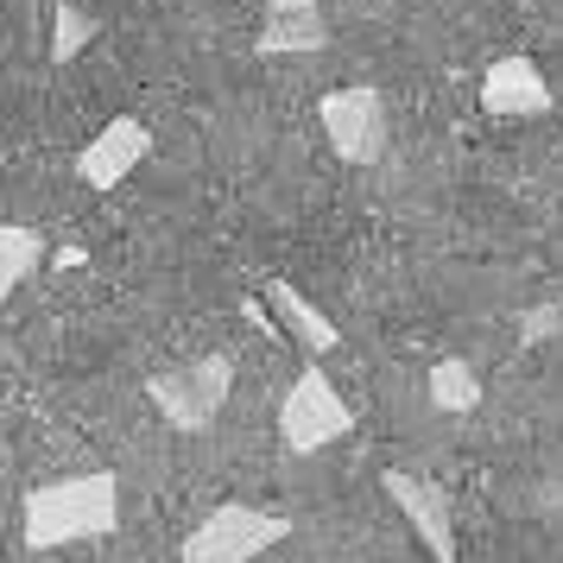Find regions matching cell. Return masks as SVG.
Returning a JSON list of instances; mask_svg holds the SVG:
<instances>
[{
    "label": "cell",
    "instance_id": "52a82bcc",
    "mask_svg": "<svg viewBox=\"0 0 563 563\" xmlns=\"http://www.w3.org/2000/svg\"><path fill=\"white\" fill-rule=\"evenodd\" d=\"M380 482H386V494H393V507L411 519V532L431 551V563H456V519H450L443 487L424 482V475H406V468H386Z\"/></svg>",
    "mask_w": 563,
    "mask_h": 563
},
{
    "label": "cell",
    "instance_id": "6da1fadb",
    "mask_svg": "<svg viewBox=\"0 0 563 563\" xmlns=\"http://www.w3.org/2000/svg\"><path fill=\"white\" fill-rule=\"evenodd\" d=\"M114 526H121V475L114 468L38 482L26 494V544L32 551H57V544H77V538H108Z\"/></svg>",
    "mask_w": 563,
    "mask_h": 563
},
{
    "label": "cell",
    "instance_id": "30bf717a",
    "mask_svg": "<svg viewBox=\"0 0 563 563\" xmlns=\"http://www.w3.org/2000/svg\"><path fill=\"white\" fill-rule=\"evenodd\" d=\"M330 26L317 7H266V32L254 38L260 57H285V52H323Z\"/></svg>",
    "mask_w": 563,
    "mask_h": 563
},
{
    "label": "cell",
    "instance_id": "4fadbf2b",
    "mask_svg": "<svg viewBox=\"0 0 563 563\" xmlns=\"http://www.w3.org/2000/svg\"><path fill=\"white\" fill-rule=\"evenodd\" d=\"M431 399L443 411H475L482 406V374H475V367H468V361H437L431 367Z\"/></svg>",
    "mask_w": 563,
    "mask_h": 563
},
{
    "label": "cell",
    "instance_id": "ba28073f",
    "mask_svg": "<svg viewBox=\"0 0 563 563\" xmlns=\"http://www.w3.org/2000/svg\"><path fill=\"white\" fill-rule=\"evenodd\" d=\"M558 96H551V82L538 70L532 57H494L482 77V114L494 121H538V114H551Z\"/></svg>",
    "mask_w": 563,
    "mask_h": 563
},
{
    "label": "cell",
    "instance_id": "3957f363",
    "mask_svg": "<svg viewBox=\"0 0 563 563\" xmlns=\"http://www.w3.org/2000/svg\"><path fill=\"white\" fill-rule=\"evenodd\" d=\"M146 393H153L158 418H165L172 431H209L216 411L229 406V393H234V367L222 355H203V361H190V367L153 374Z\"/></svg>",
    "mask_w": 563,
    "mask_h": 563
},
{
    "label": "cell",
    "instance_id": "8fae6325",
    "mask_svg": "<svg viewBox=\"0 0 563 563\" xmlns=\"http://www.w3.org/2000/svg\"><path fill=\"white\" fill-rule=\"evenodd\" d=\"M45 260V234L26 222H0V305L26 285V273Z\"/></svg>",
    "mask_w": 563,
    "mask_h": 563
},
{
    "label": "cell",
    "instance_id": "8992f818",
    "mask_svg": "<svg viewBox=\"0 0 563 563\" xmlns=\"http://www.w3.org/2000/svg\"><path fill=\"white\" fill-rule=\"evenodd\" d=\"M146 158H153V128L133 121V114H114V121L77 153V178L89 184V190H114V184H128Z\"/></svg>",
    "mask_w": 563,
    "mask_h": 563
},
{
    "label": "cell",
    "instance_id": "9c48e42d",
    "mask_svg": "<svg viewBox=\"0 0 563 563\" xmlns=\"http://www.w3.org/2000/svg\"><path fill=\"white\" fill-rule=\"evenodd\" d=\"M266 310L279 317V330L291 335L298 349H310V355H335V349H342V330H335L330 317L310 305V298H305L291 279H273V285H266Z\"/></svg>",
    "mask_w": 563,
    "mask_h": 563
},
{
    "label": "cell",
    "instance_id": "7a4b0ae2",
    "mask_svg": "<svg viewBox=\"0 0 563 563\" xmlns=\"http://www.w3.org/2000/svg\"><path fill=\"white\" fill-rule=\"evenodd\" d=\"M291 538V519L285 512H260V507H216L184 538V558L178 563H254L266 558L273 544Z\"/></svg>",
    "mask_w": 563,
    "mask_h": 563
},
{
    "label": "cell",
    "instance_id": "7c38bea8",
    "mask_svg": "<svg viewBox=\"0 0 563 563\" xmlns=\"http://www.w3.org/2000/svg\"><path fill=\"white\" fill-rule=\"evenodd\" d=\"M96 38H102V13H89V7H57L52 13V64H77Z\"/></svg>",
    "mask_w": 563,
    "mask_h": 563
},
{
    "label": "cell",
    "instance_id": "5bb4252c",
    "mask_svg": "<svg viewBox=\"0 0 563 563\" xmlns=\"http://www.w3.org/2000/svg\"><path fill=\"white\" fill-rule=\"evenodd\" d=\"M551 330H558V310H532V317H526V335H532V342L551 335Z\"/></svg>",
    "mask_w": 563,
    "mask_h": 563
},
{
    "label": "cell",
    "instance_id": "5b68a950",
    "mask_svg": "<svg viewBox=\"0 0 563 563\" xmlns=\"http://www.w3.org/2000/svg\"><path fill=\"white\" fill-rule=\"evenodd\" d=\"M317 114H323V133H330L342 165H374L386 153V96L380 89H367V82L335 89V96H323Z\"/></svg>",
    "mask_w": 563,
    "mask_h": 563
},
{
    "label": "cell",
    "instance_id": "277c9868",
    "mask_svg": "<svg viewBox=\"0 0 563 563\" xmlns=\"http://www.w3.org/2000/svg\"><path fill=\"white\" fill-rule=\"evenodd\" d=\"M355 424V411L342 406V393L330 386L323 367H305L291 393H285L279 406V431H285V450H298V456H317V450H330L335 437H349Z\"/></svg>",
    "mask_w": 563,
    "mask_h": 563
}]
</instances>
